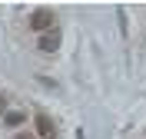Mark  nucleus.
Returning <instances> with one entry per match:
<instances>
[{"instance_id":"nucleus-1","label":"nucleus","mask_w":146,"mask_h":139,"mask_svg":"<svg viewBox=\"0 0 146 139\" xmlns=\"http://www.w3.org/2000/svg\"><path fill=\"white\" fill-rule=\"evenodd\" d=\"M56 27V13L53 10H33V13H30V30H33L36 37H40V33H46V30H53Z\"/></svg>"},{"instance_id":"nucleus-2","label":"nucleus","mask_w":146,"mask_h":139,"mask_svg":"<svg viewBox=\"0 0 146 139\" xmlns=\"http://www.w3.org/2000/svg\"><path fill=\"white\" fill-rule=\"evenodd\" d=\"M36 46L43 50V53H53V50H60V30H46V33H40L36 37Z\"/></svg>"},{"instance_id":"nucleus-3","label":"nucleus","mask_w":146,"mask_h":139,"mask_svg":"<svg viewBox=\"0 0 146 139\" xmlns=\"http://www.w3.org/2000/svg\"><path fill=\"white\" fill-rule=\"evenodd\" d=\"M33 139H56V126H53V119L50 116H36V132H33Z\"/></svg>"},{"instance_id":"nucleus-4","label":"nucleus","mask_w":146,"mask_h":139,"mask_svg":"<svg viewBox=\"0 0 146 139\" xmlns=\"http://www.w3.org/2000/svg\"><path fill=\"white\" fill-rule=\"evenodd\" d=\"M0 119L7 123V126H20V123L27 119V113H23V109H3V116H0Z\"/></svg>"},{"instance_id":"nucleus-5","label":"nucleus","mask_w":146,"mask_h":139,"mask_svg":"<svg viewBox=\"0 0 146 139\" xmlns=\"http://www.w3.org/2000/svg\"><path fill=\"white\" fill-rule=\"evenodd\" d=\"M13 139H33V132H17Z\"/></svg>"},{"instance_id":"nucleus-6","label":"nucleus","mask_w":146,"mask_h":139,"mask_svg":"<svg viewBox=\"0 0 146 139\" xmlns=\"http://www.w3.org/2000/svg\"><path fill=\"white\" fill-rule=\"evenodd\" d=\"M3 106H7V96H0V116H3Z\"/></svg>"}]
</instances>
